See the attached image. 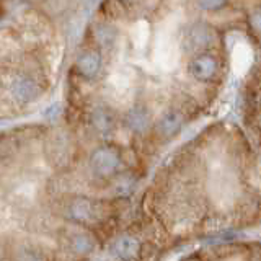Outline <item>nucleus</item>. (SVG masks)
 Here are the masks:
<instances>
[{
    "instance_id": "11",
    "label": "nucleus",
    "mask_w": 261,
    "mask_h": 261,
    "mask_svg": "<svg viewBox=\"0 0 261 261\" xmlns=\"http://www.w3.org/2000/svg\"><path fill=\"white\" fill-rule=\"evenodd\" d=\"M69 247H70L72 251L79 253V255H85V253L92 251V248H93V240L90 239L88 235L79 233V235H73L72 239H70Z\"/></svg>"
},
{
    "instance_id": "3",
    "label": "nucleus",
    "mask_w": 261,
    "mask_h": 261,
    "mask_svg": "<svg viewBox=\"0 0 261 261\" xmlns=\"http://www.w3.org/2000/svg\"><path fill=\"white\" fill-rule=\"evenodd\" d=\"M10 92L13 98L20 103H28L33 101L39 93V87L35 80L27 75H18L12 80Z\"/></svg>"
},
{
    "instance_id": "10",
    "label": "nucleus",
    "mask_w": 261,
    "mask_h": 261,
    "mask_svg": "<svg viewBox=\"0 0 261 261\" xmlns=\"http://www.w3.org/2000/svg\"><path fill=\"white\" fill-rule=\"evenodd\" d=\"M183 124V114L179 111H170L159 122V133L163 137H171L176 134Z\"/></svg>"
},
{
    "instance_id": "8",
    "label": "nucleus",
    "mask_w": 261,
    "mask_h": 261,
    "mask_svg": "<svg viewBox=\"0 0 261 261\" xmlns=\"http://www.w3.org/2000/svg\"><path fill=\"white\" fill-rule=\"evenodd\" d=\"M90 121H92L93 129L100 134H108L114 127V116L106 108H96L90 116Z\"/></svg>"
},
{
    "instance_id": "15",
    "label": "nucleus",
    "mask_w": 261,
    "mask_h": 261,
    "mask_svg": "<svg viewBox=\"0 0 261 261\" xmlns=\"http://www.w3.org/2000/svg\"><path fill=\"white\" fill-rule=\"evenodd\" d=\"M199 5L202 8H222L225 4L224 2H201Z\"/></svg>"
},
{
    "instance_id": "12",
    "label": "nucleus",
    "mask_w": 261,
    "mask_h": 261,
    "mask_svg": "<svg viewBox=\"0 0 261 261\" xmlns=\"http://www.w3.org/2000/svg\"><path fill=\"white\" fill-rule=\"evenodd\" d=\"M96 38L103 46H110L114 41V31L111 28H108V27H98Z\"/></svg>"
},
{
    "instance_id": "14",
    "label": "nucleus",
    "mask_w": 261,
    "mask_h": 261,
    "mask_svg": "<svg viewBox=\"0 0 261 261\" xmlns=\"http://www.w3.org/2000/svg\"><path fill=\"white\" fill-rule=\"evenodd\" d=\"M250 23H251V27L255 28L256 31L261 33V8L256 12H253L251 16H250Z\"/></svg>"
},
{
    "instance_id": "9",
    "label": "nucleus",
    "mask_w": 261,
    "mask_h": 261,
    "mask_svg": "<svg viewBox=\"0 0 261 261\" xmlns=\"http://www.w3.org/2000/svg\"><path fill=\"white\" fill-rule=\"evenodd\" d=\"M126 124L129 129L136 130V133H142L150 124V116L144 106H134L133 110H129L126 116Z\"/></svg>"
},
{
    "instance_id": "2",
    "label": "nucleus",
    "mask_w": 261,
    "mask_h": 261,
    "mask_svg": "<svg viewBox=\"0 0 261 261\" xmlns=\"http://www.w3.org/2000/svg\"><path fill=\"white\" fill-rule=\"evenodd\" d=\"M69 216L82 224H92L100 219V206L87 198H77L70 202Z\"/></svg>"
},
{
    "instance_id": "1",
    "label": "nucleus",
    "mask_w": 261,
    "mask_h": 261,
    "mask_svg": "<svg viewBox=\"0 0 261 261\" xmlns=\"http://www.w3.org/2000/svg\"><path fill=\"white\" fill-rule=\"evenodd\" d=\"M121 159L118 152L111 149V147H101L98 149L93 155L92 160H90V165H92L93 173L98 176H110L113 175L116 168L119 167Z\"/></svg>"
},
{
    "instance_id": "5",
    "label": "nucleus",
    "mask_w": 261,
    "mask_h": 261,
    "mask_svg": "<svg viewBox=\"0 0 261 261\" xmlns=\"http://www.w3.org/2000/svg\"><path fill=\"white\" fill-rule=\"evenodd\" d=\"M217 62L211 56H198L190 64V73L198 80H211L216 75Z\"/></svg>"
},
{
    "instance_id": "7",
    "label": "nucleus",
    "mask_w": 261,
    "mask_h": 261,
    "mask_svg": "<svg viewBox=\"0 0 261 261\" xmlns=\"http://www.w3.org/2000/svg\"><path fill=\"white\" fill-rule=\"evenodd\" d=\"M77 67L82 75L87 79H92L96 75L98 70L101 67V57L95 51H85L84 54H80L77 61Z\"/></svg>"
},
{
    "instance_id": "6",
    "label": "nucleus",
    "mask_w": 261,
    "mask_h": 261,
    "mask_svg": "<svg viewBox=\"0 0 261 261\" xmlns=\"http://www.w3.org/2000/svg\"><path fill=\"white\" fill-rule=\"evenodd\" d=\"M212 39L211 30L204 24H194L188 30L185 36V44L188 49H201L204 46H207Z\"/></svg>"
},
{
    "instance_id": "13",
    "label": "nucleus",
    "mask_w": 261,
    "mask_h": 261,
    "mask_svg": "<svg viewBox=\"0 0 261 261\" xmlns=\"http://www.w3.org/2000/svg\"><path fill=\"white\" fill-rule=\"evenodd\" d=\"M16 261H41V258L35 250L23 248V250H20L18 256H16Z\"/></svg>"
},
{
    "instance_id": "4",
    "label": "nucleus",
    "mask_w": 261,
    "mask_h": 261,
    "mask_svg": "<svg viewBox=\"0 0 261 261\" xmlns=\"http://www.w3.org/2000/svg\"><path fill=\"white\" fill-rule=\"evenodd\" d=\"M139 251V242L133 235H122L111 245V255L118 261L133 259Z\"/></svg>"
}]
</instances>
